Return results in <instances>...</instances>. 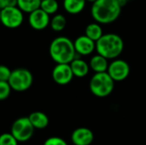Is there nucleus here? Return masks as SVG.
I'll list each match as a JSON object with an SVG mask.
<instances>
[{"instance_id": "7", "label": "nucleus", "mask_w": 146, "mask_h": 145, "mask_svg": "<svg viewBox=\"0 0 146 145\" xmlns=\"http://www.w3.org/2000/svg\"><path fill=\"white\" fill-rule=\"evenodd\" d=\"M24 20L23 12L17 7H5L1 9V23L7 28L19 27Z\"/></svg>"}, {"instance_id": "19", "label": "nucleus", "mask_w": 146, "mask_h": 145, "mask_svg": "<svg viewBox=\"0 0 146 145\" xmlns=\"http://www.w3.org/2000/svg\"><path fill=\"white\" fill-rule=\"evenodd\" d=\"M67 25V20L64 15L61 14L55 15L50 21V26L51 29L55 32H61L62 31Z\"/></svg>"}, {"instance_id": "29", "label": "nucleus", "mask_w": 146, "mask_h": 145, "mask_svg": "<svg viewBox=\"0 0 146 145\" xmlns=\"http://www.w3.org/2000/svg\"><path fill=\"white\" fill-rule=\"evenodd\" d=\"M0 21H1V9H0Z\"/></svg>"}, {"instance_id": "9", "label": "nucleus", "mask_w": 146, "mask_h": 145, "mask_svg": "<svg viewBox=\"0 0 146 145\" xmlns=\"http://www.w3.org/2000/svg\"><path fill=\"white\" fill-rule=\"evenodd\" d=\"M74 77L69 63H56L52 70V79L60 85L69 84Z\"/></svg>"}, {"instance_id": "24", "label": "nucleus", "mask_w": 146, "mask_h": 145, "mask_svg": "<svg viewBox=\"0 0 146 145\" xmlns=\"http://www.w3.org/2000/svg\"><path fill=\"white\" fill-rule=\"evenodd\" d=\"M11 70L4 66V65H0V81H8L10 74H11Z\"/></svg>"}, {"instance_id": "8", "label": "nucleus", "mask_w": 146, "mask_h": 145, "mask_svg": "<svg viewBox=\"0 0 146 145\" xmlns=\"http://www.w3.org/2000/svg\"><path fill=\"white\" fill-rule=\"evenodd\" d=\"M107 73L114 81H123L130 73V66L126 61L116 59L109 64Z\"/></svg>"}, {"instance_id": "11", "label": "nucleus", "mask_w": 146, "mask_h": 145, "mask_svg": "<svg viewBox=\"0 0 146 145\" xmlns=\"http://www.w3.org/2000/svg\"><path fill=\"white\" fill-rule=\"evenodd\" d=\"M74 45L79 56H88L96 50V42L86 34L78 37L74 40Z\"/></svg>"}, {"instance_id": "27", "label": "nucleus", "mask_w": 146, "mask_h": 145, "mask_svg": "<svg viewBox=\"0 0 146 145\" xmlns=\"http://www.w3.org/2000/svg\"><path fill=\"white\" fill-rule=\"evenodd\" d=\"M128 1H129V0H118V2L120 3V4L121 5V7L124 6V5H126V4L127 3Z\"/></svg>"}, {"instance_id": "17", "label": "nucleus", "mask_w": 146, "mask_h": 145, "mask_svg": "<svg viewBox=\"0 0 146 145\" xmlns=\"http://www.w3.org/2000/svg\"><path fill=\"white\" fill-rule=\"evenodd\" d=\"M85 34L96 42L103 36L104 33H103V29L99 25V23L96 22V23H90L87 25V26L86 27Z\"/></svg>"}, {"instance_id": "23", "label": "nucleus", "mask_w": 146, "mask_h": 145, "mask_svg": "<svg viewBox=\"0 0 146 145\" xmlns=\"http://www.w3.org/2000/svg\"><path fill=\"white\" fill-rule=\"evenodd\" d=\"M44 145H68V144L64 139L59 137H51L44 141Z\"/></svg>"}, {"instance_id": "20", "label": "nucleus", "mask_w": 146, "mask_h": 145, "mask_svg": "<svg viewBox=\"0 0 146 145\" xmlns=\"http://www.w3.org/2000/svg\"><path fill=\"white\" fill-rule=\"evenodd\" d=\"M59 8V4L56 0H41L40 9L46 12L48 15L55 14Z\"/></svg>"}, {"instance_id": "2", "label": "nucleus", "mask_w": 146, "mask_h": 145, "mask_svg": "<svg viewBox=\"0 0 146 145\" xmlns=\"http://www.w3.org/2000/svg\"><path fill=\"white\" fill-rule=\"evenodd\" d=\"M51 59L56 63H70L77 56L74 42L67 37H57L54 38L49 48Z\"/></svg>"}, {"instance_id": "25", "label": "nucleus", "mask_w": 146, "mask_h": 145, "mask_svg": "<svg viewBox=\"0 0 146 145\" xmlns=\"http://www.w3.org/2000/svg\"><path fill=\"white\" fill-rule=\"evenodd\" d=\"M17 6V0H6V7Z\"/></svg>"}, {"instance_id": "22", "label": "nucleus", "mask_w": 146, "mask_h": 145, "mask_svg": "<svg viewBox=\"0 0 146 145\" xmlns=\"http://www.w3.org/2000/svg\"><path fill=\"white\" fill-rule=\"evenodd\" d=\"M18 143L11 133H3L0 135V145H18Z\"/></svg>"}, {"instance_id": "28", "label": "nucleus", "mask_w": 146, "mask_h": 145, "mask_svg": "<svg viewBox=\"0 0 146 145\" xmlns=\"http://www.w3.org/2000/svg\"><path fill=\"white\" fill-rule=\"evenodd\" d=\"M86 1H87V2H90V3H94L95 1H97V0H86Z\"/></svg>"}, {"instance_id": "21", "label": "nucleus", "mask_w": 146, "mask_h": 145, "mask_svg": "<svg viewBox=\"0 0 146 145\" xmlns=\"http://www.w3.org/2000/svg\"><path fill=\"white\" fill-rule=\"evenodd\" d=\"M11 90L8 81H0V101L7 99L10 95Z\"/></svg>"}, {"instance_id": "4", "label": "nucleus", "mask_w": 146, "mask_h": 145, "mask_svg": "<svg viewBox=\"0 0 146 145\" xmlns=\"http://www.w3.org/2000/svg\"><path fill=\"white\" fill-rule=\"evenodd\" d=\"M91 92L98 97L110 96L115 87V81L107 72L96 73L89 84Z\"/></svg>"}, {"instance_id": "14", "label": "nucleus", "mask_w": 146, "mask_h": 145, "mask_svg": "<svg viewBox=\"0 0 146 145\" xmlns=\"http://www.w3.org/2000/svg\"><path fill=\"white\" fill-rule=\"evenodd\" d=\"M28 119L35 129H44L49 125L48 116L40 111L33 112L28 116Z\"/></svg>"}, {"instance_id": "10", "label": "nucleus", "mask_w": 146, "mask_h": 145, "mask_svg": "<svg viewBox=\"0 0 146 145\" xmlns=\"http://www.w3.org/2000/svg\"><path fill=\"white\" fill-rule=\"evenodd\" d=\"M50 15L40 8L29 13L28 22L30 26L34 30L41 31L45 29L50 25Z\"/></svg>"}, {"instance_id": "3", "label": "nucleus", "mask_w": 146, "mask_h": 145, "mask_svg": "<svg viewBox=\"0 0 146 145\" xmlns=\"http://www.w3.org/2000/svg\"><path fill=\"white\" fill-rule=\"evenodd\" d=\"M124 42L115 33H106L96 41V50L98 54L107 59H115L122 52Z\"/></svg>"}, {"instance_id": "18", "label": "nucleus", "mask_w": 146, "mask_h": 145, "mask_svg": "<svg viewBox=\"0 0 146 145\" xmlns=\"http://www.w3.org/2000/svg\"><path fill=\"white\" fill-rule=\"evenodd\" d=\"M41 0H17V7L26 13H31L40 8Z\"/></svg>"}, {"instance_id": "12", "label": "nucleus", "mask_w": 146, "mask_h": 145, "mask_svg": "<svg viewBox=\"0 0 146 145\" xmlns=\"http://www.w3.org/2000/svg\"><path fill=\"white\" fill-rule=\"evenodd\" d=\"M93 140L94 134L87 127H79L71 135V141L74 145H90Z\"/></svg>"}, {"instance_id": "26", "label": "nucleus", "mask_w": 146, "mask_h": 145, "mask_svg": "<svg viewBox=\"0 0 146 145\" xmlns=\"http://www.w3.org/2000/svg\"><path fill=\"white\" fill-rule=\"evenodd\" d=\"M6 7V0H0V9Z\"/></svg>"}, {"instance_id": "6", "label": "nucleus", "mask_w": 146, "mask_h": 145, "mask_svg": "<svg viewBox=\"0 0 146 145\" xmlns=\"http://www.w3.org/2000/svg\"><path fill=\"white\" fill-rule=\"evenodd\" d=\"M34 129L35 128L32 125L28 117H21L13 122L10 133L18 142L23 143L28 141L33 137Z\"/></svg>"}, {"instance_id": "1", "label": "nucleus", "mask_w": 146, "mask_h": 145, "mask_svg": "<svg viewBox=\"0 0 146 145\" xmlns=\"http://www.w3.org/2000/svg\"><path fill=\"white\" fill-rule=\"evenodd\" d=\"M121 12L118 0H97L92 3V18L99 24H110L115 21Z\"/></svg>"}, {"instance_id": "16", "label": "nucleus", "mask_w": 146, "mask_h": 145, "mask_svg": "<svg viewBox=\"0 0 146 145\" xmlns=\"http://www.w3.org/2000/svg\"><path fill=\"white\" fill-rule=\"evenodd\" d=\"M86 2V0H63V8L68 13L76 15L84 9Z\"/></svg>"}, {"instance_id": "13", "label": "nucleus", "mask_w": 146, "mask_h": 145, "mask_svg": "<svg viewBox=\"0 0 146 145\" xmlns=\"http://www.w3.org/2000/svg\"><path fill=\"white\" fill-rule=\"evenodd\" d=\"M69 64L72 72L74 73V76L77 78H83L86 76L89 73V69H90L89 64H87L86 62H85L80 57L74 58Z\"/></svg>"}, {"instance_id": "15", "label": "nucleus", "mask_w": 146, "mask_h": 145, "mask_svg": "<svg viewBox=\"0 0 146 145\" xmlns=\"http://www.w3.org/2000/svg\"><path fill=\"white\" fill-rule=\"evenodd\" d=\"M90 68L95 72V73H102V72H107L109 63L108 59L104 56L98 54L96 56H93L89 63Z\"/></svg>"}, {"instance_id": "5", "label": "nucleus", "mask_w": 146, "mask_h": 145, "mask_svg": "<svg viewBox=\"0 0 146 145\" xmlns=\"http://www.w3.org/2000/svg\"><path fill=\"white\" fill-rule=\"evenodd\" d=\"M8 82L12 90L18 92H22L27 91L32 86L33 76L28 69L19 68L11 72Z\"/></svg>"}]
</instances>
